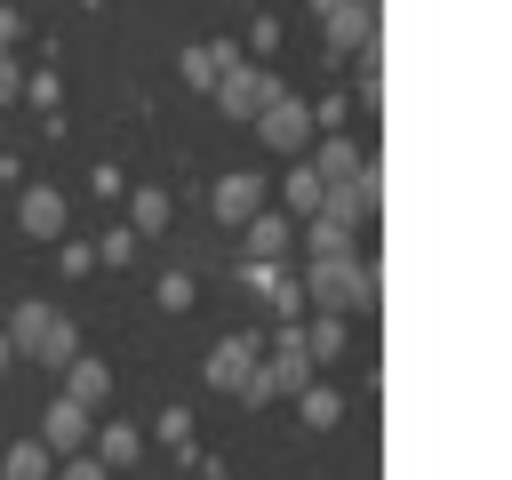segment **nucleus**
I'll return each instance as SVG.
<instances>
[{
    "label": "nucleus",
    "instance_id": "nucleus-4",
    "mask_svg": "<svg viewBox=\"0 0 512 480\" xmlns=\"http://www.w3.org/2000/svg\"><path fill=\"white\" fill-rule=\"evenodd\" d=\"M208 96H216V112H224V120H256V112H264V104H280L288 88H280L264 64H248V56H240V64H232V72H224Z\"/></svg>",
    "mask_w": 512,
    "mask_h": 480
},
{
    "label": "nucleus",
    "instance_id": "nucleus-34",
    "mask_svg": "<svg viewBox=\"0 0 512 480\" xmlns=\"http://www.w3.org/2000/svg\"><path fill=\"white\" fill-rule=\"evenodd\" d=\"M368 8H376V0H368Z\"/></svg>",
    "mask_w": 512,
    "mask_h": 480
},
{
    "label": "nucleus",
    "instance_id": "nucleus-18",
    "mask_svg": "<svg viewBox=\"0 0 512 480\" xmlns=\"http://www.w3.org/2000/svg\"><path fill=\"white\" fill-rule=\"evenodd\" d=\"M128 232H136V240L168 232V192H152V184H144V192H128Z\"/></svg>",
    "mask_w": 512,
    "mask_h": 480
},
{
    "label": "nucleus",
    "instance_id": "nucleus-15",
    "mask_svg": "<svg viewBox=\"0 0 512 480\" xmlns=\"http://www.w3.org/2000/svg\"><path fill=\"white\" fill-rule=\"evenodd\" d=\"M88 448L104 456V472H128V464L144 456V432H136V424H104V432H96Z\"/></svg>",
    "mask_w": 512,
    "mask_h": 480
},
{
    "label": "nucleus",
    "instance_id": "nucleus-1",
    "mask_svg": "<svg viewBox=\"0 0 512 480\" xmlns=\"http://www.w3.org/2000/svg\"><path fill=\"white\" fill-rule=\"evenodd\" d=\"M312 344H304V320H280V336H272V352H264V368H256V384L240 392L248 408H264V400H296L304 384H312Z\"/></svg>",
    "mask_w": 512,
    "mask_h": 480
},
{
    "label": "nucleus",
    "instance_id": "nucleus-11",
    "mask_svg": "<svg viewBox=\"0 0 512 480\" xmlns=\"http://www.w3.org/2000/svg\"><path fill=\"white\" fill-rule=\"evenodd\" d=\"M240 56H248V48H232V40H200V48H184V64H176V72H184L192 88H216Z\"/></svg>",
    "mask_w": 512,
    "mask_h": 480
},
{
    "label": "nucleus",
    "instance_id": "nucleus-31",
    "mask_svg": "<svg viewBox=\"0 0 512 480\" xmlns=\"http://www.w3.org/2000/svg\"><path fill=\"white\" fill-rule=\"evenodd\" d=\"M16 40H24V16H16V8H0V48H16Z\"/></svg>",
    "mask_w": 512,
    "mask_h": 480
},
{
    "label": "nucleus",
    "instance_id": "nucleus-28",
    "mask_svg": "<svg viewBox=\"0 0 512 480\" xmlns=\"http://www.w3.org/2000/svg\"><path fill=\"white\" fill-rule=\"evenodd\" d=\"M16 96H24V72H16V56L0 48V104H16Z\"/></svg>",
    "mask_w": 512,
    "mask_h": 480
},
{
    "label": "nucleus",
    "instance_id": "nucleus-6",
    "mask_svg": "<svg viewBox=\"0 0 512 480\" xmlns=\"http://www.w3.org/2000/svg\"><path fill=\"white\" fill-rule=\"evenodd\" d=\"M256 368H264L256 336H224V344L208 352V384H216V392H232V400H240V392L256 384Z\"/></svg>",
    "mask_w": 512,
    "mask_h": 480
},
{
    "label": "nucleus",
    "instance_id": "nucleus-32",
    "mask_svg": "<svg viewBox=\"0 0 512 480\" xmlns=\"http://www.w3.org/2000/svg\"><path fill=\"white\" fill-rule=\"evenodd\" d=\"M8 360H16V344H8V328H0V368H8Z\"/></svg>",
    "mask_w": 512,
    "mask_h": 480
},
{
    "label": "nucleus",
    "instance_id": "nucleus-33",
    "mask_svg": "<svg viewBox=\"0 0 512 480\" xmlns=\"http://www.w3.org/2000/svg\"><path fill=\"white\" fill-rule=\"evenodd\" d=\"M304 8H312V16H328V8H336V0H304Z\"/></svg>",
    "mask_w": 512,
    "mask_h": 480
},
{
    "label": "nucleus",
    "instance_id": "nucleus-14",
    "mask_svg": "<svg viewBox=\"0 0 512 480\" xmlns=\"http://www.w3.org/2000/svg\"><path fill=\"white\" fill-rule=\"evenodd\" d=\"M0 480H56V448L48 440H16L0 456Z\"/></svg>",
    "mask_w": 512,
    "mask_h": 480
},
{
    "label": "nucleus",
    "instance_id": "nucleus-27",
    "mask_svg": "<svg viewBox=\"0 0 512 480\" xmlns=\"http://www.w3.org/2000/svg\"><path fill=\"white\" fill-rule=\"evenodd\" d=\"M248 48H256V56H272V48H280V24H272V16H256V24H248Z\"/></svg>",
    "mask_w": 512,
    "mask_h": 480
},
{
    "label": "nucleus",
    "instance_id": "nucleus-24",
    "mask_svg": "<svg viewBox=\"0 0 512 480\" xmlns=\"http://www.w3.org/2000/svg\"><path fill=\"white\" fill-rule=\"evenodd\" d=\"M160 312H192V280H184V272L160 280Z\"/></svg>",
    "mask_w": 512,
    "mask_h": 480
},
{
    "label": "nucleus",
    "instance_id": "nucleus-29",
    "mask_svg": "<svg viewBox=\"0 0 512 480\" xmlns=\"http://www.w3.org/2000/svg\"><path fill=\"white\" fill-rule=\"evenodd\" d=\"M24 96H32V104H56L64 88H56V72H32V80H24Z\"/></svg>",
    "mask_w": 512,
    "mask_h": 480
},
{
    "label": "nucleus",
    "instance_id": "nucleus-10",
    "mask_svg": "<svg viewBox=\"0 0 512 480\" xmlns=\"http://www.w3.org/2000/svg\"><path fill=\"white\" fill-rule=\"evenodd\" d=\"M224 224H248L256 208H264V176H248V168H232V176H216V200H208Z\"/></svg>",
    "mask_w": 512,
    "mask_h": 480
},
{
    "label": "nucleus",
    "instance_id": "nucleus-2",
    "mask_svg": "<svg viewBox=\"0 0 512 480\" xmlns=\"http://www.w3.org/2000/svg\"><path fill=\"white\" fill-rule=\"evenodd\" d=\"M8 344H16V360H40V368H64V360H80V328L56 312V304H16V320H8Z\"/></svg>",
    "mask_w": 512,
    "mask_h": 480
},
{
    "label": "nucleus",
    "instance_id": "nucleus-16",
    "mask_svg": "<svg viewBox=\"0 0 512 480\" xmlns=\"http://www.w3.org/2000/svg\"><path fill=\"white\" fill-rule=\"evenodd\" d=\"M312 168H320V184H352L368 160H360V144H344V136H320V160H312Z\"/></svg>",
    "mask_w": 512,
    "mask_h": 480
},
{
    "label": "nucleus",
    "instance_id": "nucleus-30",
    "mask_svg": "<svg viewBox=\"0 0 512 480\" xmlns=\"http://www.w3.org/2000/svg\"><path fill=\"white\" fill-rule=\"evenodd\" d=\"M64 272L80 280V272H96V248H80V240H64Z\"/></svg>",
    "mask_w": 512,
    "mask_h": 480
},
{
    "label": "nucleus",
    "instance_id": "nucleus-9",
    "mask_svg": "<svg viewBox=\"0 0 512 480\" xmlns=\"http://www.w3.org/2000/svg\"><path fill=\"white\" fill-rule=\"evenodd\" d=\"M16 224H24V240H64V192L56 184H32L16 200Z\"/></svg>",
    "mask_w": 512,
    "mask_h": 480
},
{
    "label": "nucleus",
    "instance_id": "nucleus-20",
    "mask_svg": "<svg viewBox=\"0 0 512 480\" xmlns=\"http://www.w3.org/2000/svg\"><path fill=\"white\" fill-rule=\"evenodd\" d=\"M304 344H312V360L328 368V360L344 352V312H312V320H304Z\"/></svg>",
    "mask_w": 512,
    "mask_h": 480
},
{
    "label": "nucleus",
    "instance_id": "nucleus-23",
    "mask_svg": "<svg viewBox=\"0 0 512 480\" xmlns=\"http://www.w3.org/2000/svg\"><path fill=\"white\" fill-rule=\"evenodd\" d=\"M128 256H136V232H128V224H120V232H104V240H96V264H128Z\"/></svg>",
    "mask_w": 512,
    "mask_h": 480
},
{
    "label": "nucleus",
    "instance_id": "nucleus-25",
    "mask_svg": "<svg viewBox=\"0 0 512 480\" xmlns=\"http://www.w3.org/2000/svg\"><path fill=\"white\" fill-rule=\"evenodd\" d=\"M56 480H112V472H104V456H64Z\"/></svg>",
    "mask_w": 512,
    "mask_h": 480
},
{
    "label": "nucleus",
    "instance_id": "nucleus-12",
    "mask_svg": "<svg viewBox=\"0 0 512 480\" xmlns=\"http://www.w3.org/2000/svg\"><path fill=\"white\" fill-rule=\"evenodd\" d=\"M64 400H80V408L96 416V408L112 400V368H104V360H88V352H80V360H64Z\"/></svg>",
    "mask_w": 512,
    "mask_h": 480
},
{
    "label": "nucleus",
    "instance_id": "nucleus-5",
    "mask_svg": "<svg viewBox=\"0 0 512 480\" xmlns=\"http://www.w3.org/2000/svg\"><path fill=\"white\" fill-rule=\"evenodd\" d=\"M256 136H264L272 152H304V144H312V104H304V96L264 104V112H256Z\"/></svg>",
    "mask_w": 512,
    "mask_h": 480
},
{
    "label": "nucleus",
    "instance_id": "nucleus-3",
    "mask_svg": "<svg viewBox=\"0 0 512 480\" xmlns=\"http://www.w3.org/2000/svg\"><path fill=\"white\" fill-rule=\"evenodd\" d=\"M304 304H320V312H368L376 304V272L360 264V256H320L312 272H304Z\"/></svg>",
    "mask_w": 512,
    "mask_h": 480
},
{
    "label": "nucleus",
    "instance_id": "nucleus-26",
    "mask_svg": "<svg viewBox=\"0 0 512 480\" xmlns=\"http://www.w3.org/2000/svg\"><path fill=\"white\" fill-rule=\"evenodd\" d=\"M160 440H168V448H192V416L168 408V416H160Z\"/></svg>",
    "mask_w": 512,
    "mask_h": 480
},
{
    "label": "nucleus",
    "instance_id": "nucleus-17",
    "mask_svg": "<svg viewBox=\"0 0 512 480\" xmlns=\"http://www.w3.org/2000/svg\"><path fill=\"white\" fill-rule=\"evenodd\" d=\"M280 200L296 208V216H320V200H328V184H320V168L304 160V168H288V184H280Z\"/></svg>",
    "mask_w": 512,
    "mask_h": 480
},
{
    "label": "nucleus",
    "instance_id": "nucleus-19",
    "mask_svg": "<svg viewBox=\"0 0 512 480\" xmlns=\"http://www.w3.org/2000/svg\"><path fill=\"white\" fill-rule=\"evenodd\" d=\"M304 248H312V264H320V256H352V224L312 216V224H304Z\"/></svg>",
    "mask_w": 512,
    "mask_h": 480
},
{
    "label": "nucleus",
    "instance_id": "nucleus-8",
    "mask_svg": "<svg viewBox=\"0 0 512 480\" xmlns=\"http://www.w3.org/2000/svg\"><path fill=\"white\" fill-rule=\"evenodd\" d=\"M320 24H328V48H336V56H360V48L376 40V8H368V0H336Z\"/></svg>",
    "mask_w": 512,
    "mask_h": 480
},
{
    "label": "nucleus",
    "instance_id": "nucleus-21",
    "mask_svg": "<svg viewBox=\"0 0 512 480\" xmlns=\"http://www.w3.org/2000/svg\"><path fill=\"white\" fill-rule=\"evenodd\" d=\"M296 416H304V424H312V432H328V424H336V416H344V400H336V392H328V384H320V376H312V384H304V392H296Z\"/></svg>",
    "mask_w": 512,
    "mask_h": 480
},
{
    "label": "nucleus",
    "instance_id": "nucleus-22",
    "mask_svg": "<svg viewBox=\"0 0 512 480\" xmlns=\"http://www.w3.org/2000/svg\"><path fill=\"white\" fill-rule=\"evenodd\" d=\"M264 304H272V312H280V320H304V280H288V272H280V280H272V296H264Z\"/></svg>",
    "mask_w": 512,
    "mask_h": 480
},
{
    "label": "nucleus",
    "instance_id": "nucleus-13",
    "mask_svg": "<svg viewBox=\"0 0 512 480\" xmlns=\"http://www.w3.org/2000/svg\"><path fill=\"white\" fill-rule=\"evenodd\" d=\"M240 232H248V256H256V264H280V256H288V216L256 208V216H248Z\"/></svg>",
    "mask_w": 512,
    "mask_h": 480
},
{
    "label": "nucleus",
    "instance_id": "nucleus-7",
    "mask_svg": "<svg viewBox=\"0 0 512 480\" xmlns=\"http://www.w3.org/2000/svg\"><path fill=\"white\" fill-rule=\"evenodd\" d=\"M40 440H48L56 456H80V448L96 440V416H88L80 400H64V392H56V400H48V416H40Z\"/></svg>",
    "mask_w": 512,
    "mask_h": 480
}]
</instances>
